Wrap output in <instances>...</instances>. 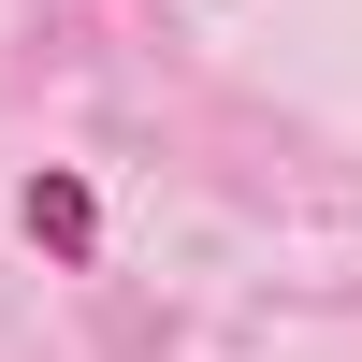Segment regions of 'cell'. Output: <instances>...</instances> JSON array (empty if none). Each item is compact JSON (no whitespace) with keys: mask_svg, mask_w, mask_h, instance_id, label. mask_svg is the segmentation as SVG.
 I'll list each match as a JSON object with an SVG mask.
<instances>
[{"mask_svg":"<svg viewBox=\"0 0 362 362\" xmlns=\"http://www.w3.org/2000/svg\"><path fill=\"white\" fill-rule=\"evenodd\" d=\"M15 232H29L44 261H87V247H102V203H87V174H29V189H15Z\"/></svg>","mask_w":362,"mask_h":362,"instance_id":"6da1fadb","label":"cell"}]
</instances>
